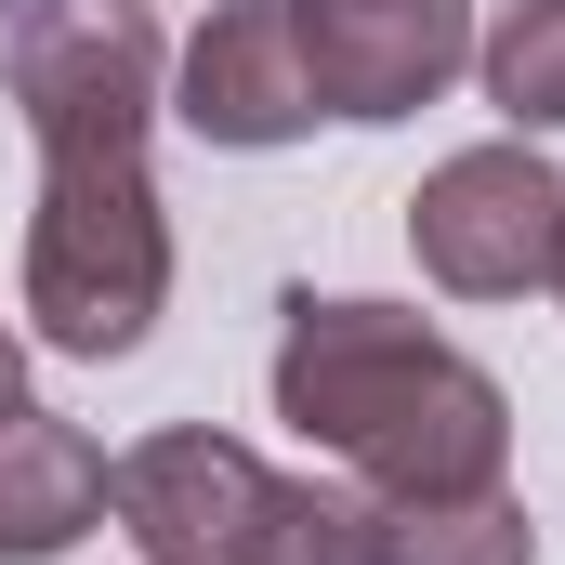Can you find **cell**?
Listing matches in <instances>:
<instances>
[{"instance_id": "52a82bcc", "label": "cell", "mask_w": 565, "mask_h": 565, "mask_svg": "<svg viewBox=\"0 0 565 565\" xmlns=\"http://www.w3.org/2000/svg\"><path fill=\"white\" fill-rule=\"evenodd\" d=\"M171 119L198 145H224V158H277V145L316 132V79H302V26H289V0H224L198 40H184V66H171Z\"/></svg>"}, {"instance_id": "277c9868", "label": "cell", "mask_w": 565, "mask_h": 565, "mask_svg": "<svg viewBox=\"0 0 565 565\" xmlns=\"http://www.w3.org/2000/svg\"><path fill=\"white\" fill-rule=\"evenodd\" d=\"M408 250H422V277L460 289V302H526V289H553L565 171L540 158V132H500V145L434 158L422 198H408Z\"/></svg>"}, {"instance_id": "30bf717a", "label": "cell", "mask_w": 565, "mask_h": 565, "mask_svg": "<svg viewBox=\"0 0 565 565\" xmlns=\"http://www.w3.org/2000/svg\"><path fill=\"white\" fill-rule=\"evenodd\" d=\"M473 79L513 132H565V0H500V26H473Z\"/></svg>"}, {"instance_id": "3957f363", "label": "cell", "mask_w": 565, "mask_h": 565, "mask_svg": "<svg viewBox=\"0 0 565 565\" xmlns=\"http://www.w3.org/2000/svg\"><path fill=\"white\" fill-rule=\"evenodd\" d=\"M0 79L26 145H145L171 106V40L145 0H0Z\"/></svg>"}, {"instance_id": "8992f818", "label": "cell", "mask_w": 565, "mask_h": 565, "mask_svg": "<svg viewBox=\"0 0 565 565\" xmlns=\"http://www.w3.org/2000/svg\"><path fill=\"white\" fill-rule=\"evenodd\" d=\"M289 26H302L316 119H355V132L422 119L473 66V0H289Z\"/></svg>"}, {"instance_id": "ba28073f", "label": "cell", "mask_w": 565, "mask_h": 565, "mask_svg": "<svg viewBox=\"0 0 565 565\" xmlns=\"http://www.w3.org/2000/svg\"><path fill=\"white\" fill-rule=\"evenodd\" d=\"M106 526V447L53 408H0V565H66Z\"/></svg>"}, {"instance_id": "8fae6325", "label": "cell", "mask_w": 565, "mask_h": 565, "mask_svg": "<svg viewBox=\"0 0 565 565\" xmlns=\"http://www.w3.org/2000/svg\"><path fill=\"white\" fill-rule=\"evenodd\" d=\"M250 565H369V500L316 487V473H277V513H264Z\"/></svg>"}, {"instance_id": "7a4b0ae2", "label": "cell", "mask_w": 565, "mask_h": 565, "mask_svg": "<svg viewBox=\"0 0 565 565\" xmlns=\"http://www.w3.org/2000/svg\"><path fill=\"white\" fill-rule=\"evenodd\" d=\"M158 316H171V211L145 145H53L26 211V329L106 369V355H145Z\"/></svg>"}, {"instance_id": "4fadbf2b", "label": "cell", "mask_w": 565, "mask_h": 565, "mask_svg": "<svg viewBox=\"0 0 565 565\" xmlns=\"http://www.w3.org/2000/svg\"><path fill=\"white\" fill-rule=\"evenodd\" d=\"M553 302H565V250H553Z\"/></svg>"}, {"instance_id": "9c48e42d", "label": "cell", "mask_w": 565, "mask_h": 565, "mask_svg": "<svg viewBox=\"0 0 565 565\" xmlns=\"http://www.w3.org/2000/svg\"><path fill=\"white\" fill-rule=\"evenodd\" d=\"M369 565H540V526L513 487L473 500H369Z\"/></svg>"}, {"instance_id": "6da1fadb", "label": "cell", "mask_w": 565, "mask_h": 565, "mask_svg": "<svg viewBox=\"0 0 565 565\" xmlns=\"http://www.w3.org/2000/svg\"><path fill=\"white\" fill-rule=\"evenodd\" d=\"M277 422L316 460H342L369 500L513 487V395H500V369H473L408 302L289 289V316H277Z\"/></svg>"}, {"instance_id": "5b68a950", "label": "cell", "mask_w": 565, "mask_h": 565, "mask_svg": "<svg viewBox=\"0 0 565 565\" xmlns=\"http://www.w3.org/2000/svg\"><path fill=\"white\" fill-rule=\"evenodd\" d=\"M106 513L145 565H250L264 513H277V460L211 422H171L106 460Z\"/></svg>"}, {"instance_id": "7c38bea8", "label": "cell", "mask_w": 565, "mask_h": 565, "mask_svg": "<svg viewBox=\"0 0 565 565\" xmlns=\"http://www.w3.org/2000/svg\"><path fill=\"white\" fill-rule=\"evenodd\" d=\"M0 408H26V342L0 329Z\"/></svg>"}]
</instances>
